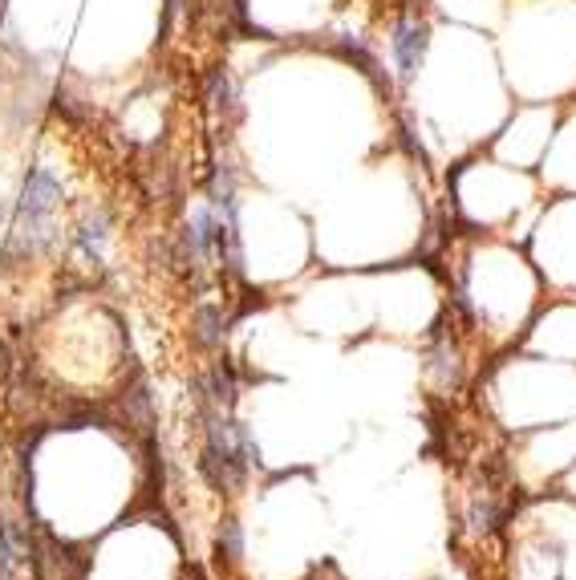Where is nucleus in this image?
<instances>
[{
    "label": "nucleus",
    "mask_w": 576,
    "mask_h": 580,
    "mask_svg": "<svg viewBox=\"0 0 576 580\" xmlns=\"http://www.w3.org/2000/svg\"><path fill=\"white\" fill-rule=\"evenodd\" d=\"M57 195H62V183L49 171H33L25 179V195H21V231L25 236H41L45 220L57 207Z\"/></svg>",
    "instance_id": "nucleus-1"
},
{
    "label": "nucleus",
    "mask_w": 576,
    "mask_h": 580,
    "mask_svg": "<svg viewBox=\"0 0 576 580\" xmlns=\"http://www.w3.org/2000/svg\"><path fill=\"white\" fill-rule=\"evenodd\" d=\"M394 57H398V65H402V78H414L426 57V25L422 21H406V25L398 29V37H394Z\"/></svg>",
    "instance_id": "nucleus-2"
},
{
    "label": "nucleus",
    "mask_w": 576,
    "mask_h": 580,
    "mask_svg": "<svg viewBox=\"0 0 576 580\" xmlns=\"http://www.w3.org/2000/svg\"><path fill=\"white\" fill-rule=\"evenodd\" d=\"M78 240H81V252H86V256H98L102 244H106V220H102V215L86 220V223H81V231H78Z\"/></svg>",
    "instance_id": "nucleus-3"
},
{
    "label": "nucleus",
    "mask_w": 576,
    "mask_h": 580,
    "mask_svg": "<svg viewBox=\"0 0 576 580\" xmlns=\"http://www.w3.org/2000/svg\"><path fill=\"white\" fill-rule=\"evenodd\" d=\"M228 552H239V527L228 524Z\"/></svg>",
    "instance_id": "nucleus-4"
},
{
    "label": "nucleus",
    "mask_w": 576,
    "mask_h": 580,
    "mask_svg": "<svg viewBox=\"0 0 576 580\" xmlns=\"http://www.w3.org/2000/svg\"><path fill=\"white\" fill-rule=\"evenodd\" d=\"M167 9H175V0H167Z\"/></svg>",
    "instance_id": "nucleus-5"
}]
</instances>
